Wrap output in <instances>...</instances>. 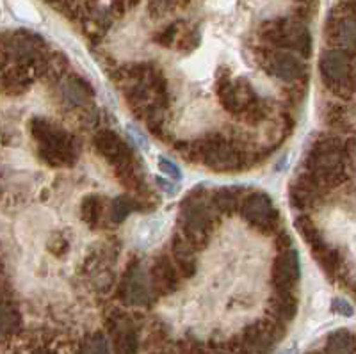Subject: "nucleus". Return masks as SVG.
Listing matches in <instances>:
<instances>
[{"label":"nucleus","instance_id":"f257e3e1","mask_svg":"<svg viewBox=\"0 0 356 354\" xmlns=\"http://www.w3.org/2000/svg\"><path fill=\"white\" fill-rule=\"evenodd\" d=\"M120 89L127 104L139 120H145L152 134H161L164 109L168 107V82L161 70L150 63L123 66L120 72Z\"/></svg>","mask_w":356,"mask_h":354},{"label":"nucleus","instance_id":"f03ea898","mask_svg":"<svg viewBox=\"0 0 356 354\" xmlns=\"http://www.w3.org/2000/svg\"><path fill=\"white\" fill-rule=\"evenodd\" d=\"M305 173L312 177L321 189H333L349 178V152L340 137L323 134L305 155Z\"/></svg>","mask_w":356,"mask_h":354},{"label":"nucleus","instance_id":"7ed1b4c3","mask_svg":"<svg viewBox=\"0 0 356 354\" xmlns=\"http://www.w3.org/2000/svg\"><path fill=\"white\" fill-rule=\"evenodd\" d=\"M218 209L212 203V193L196 186L187 193L180 205V234L195 250H205L218 225Z\"/></svg>","mask_w":356,"mask_h":354},{"label":"nucleus","instance_id":"20e7f679","mask_svg":"<svg viewBox=\"0 0 356 354\" xmlns=\"http://www.w3.org/2000/svg\"><path fill=\"white\" fill-rule=\"evenodd\" d=\"M31 134L38 143L41 161L50 168H70L77 162V143L65 129L44 118H34L31 121Z\"/></svg>","mask_w":356,"mask_h":354},{"label":"nucleus","instance_id":"39448f33","mask_svg":"<svg viewBox=\"0 0 356 354\" xmlns=\"http://www.w3.org/2000/svg\"><path fill=\"white\" fill-rule=\"evenodd\" d=\"M259 38L266 47L289 50L308 59L312 56V36L308 27L300 18H273L260 25Z\"/></svg>","mask_w":356,"mask_h":354},{"label":"nucleus","instance_id":"423d86ee","mask_svg":"<svg viewBox=\"0 0 356 354\" xmlns=\"http://www.w3.org/2000/svg\"><path fill=\"white\" fill-rule=\"evenodd\" d=\"M323 84L339 98H351L356 91V54L351 50L326 49L319 57Z\"/></svg>","mask_w":356,"mask_h":354},{"label":"nucleus","instance_id":"0eeeda50","mask_svg":"<svg viewBox=\"0 0 356 354\" xmlns=\"http://www.w3.org/2000/svg\"><path fill=\"white\" fill-rule=\"evenodd\" d=\"M218 98L221 105L234 116H243L248 123L255 125L264 118V105L257 97L251 82L244 77L230 81L228 77L218 82Z\"/></svg>","mask_w":356,"mask_h":354},{"label":"nucleus","instance_id":"6e6552de","mask_svg":"<svg viewBox=\"0 0 356 354\" xmlns=\"http://www.w3.org/2000/svg\"><path fill=\"white\" fill-rule=\"evenodd\" d=\"M196 162H202L216 173H232L244 168V153L219 134L195 143Z\"/></svg>","mask_w":356,"mask_h":354},{"label":"nucleus","instance_id":"1a4fd4ad","mask_svg":"<svg viewBox=\"0 0 356 354\" xmlns=\"http://www.w3.org/2000/svg\"><path fill=\"white\" fill-rule=\"evenodd\" d=\"M285 337V324L275 319H262L248 326L237 342L232 344L234 354H271Z\"/></svg>","mask_w":356,"mask_h":354},{"label":"nucleus","instance_id":"9d476101","mask_svg":"<svg viewBox=\"0 0 356 354\" xmlns=\"http://www.w3.org/2000/svg\"><path fill=\"white\" fill-rule=\"evenodd\" d=\"M259 65L267 72V75L275 77L278 81L294 84L307 79V65L298 54L289 50H278L266 47L259 54Z\"/></svg>","mask_w":356,"mask_h":354},{"label":"nucleus","instance_id":"9b49d317","mask_svg":"<svg viewBox=\"0 0 356 354\" xmlns=\"http://www.w3.org/2000/svg\"><path fill=\"white\" fill-rule=\"evenodd\" d=\"M241 218L257 232L264 235L275 234L280 225V214L275 207L273 198L262 191L246 194L241 205Z\"/></svg>","mask_w":356,"mask_h":354},{"label":"nucleus","instance_id":"f8f14e48","mask_svg":"<svg viewBox=\"0 0 356 354\" xmlns=\"http://www.w3.org/2000/svg\"><path fill=\"white\" fill-rule=\"evenodd\" d=\"M324 38L332 49L355 50L356 49V18L342 9H335L324 24Z\"/></svg>","mask_w":356,"mask_h":354},{"label":"nucleus","instance_id":"ddd939ff","mask_svg":"<svg viewBox=\"0 0 356 354\" xmlns=\"http://www.w3.org/2000/svg\"><path fill=\"white\" fill-rule=\"evenodd\" d=\"M93 143L98 153L107 159L116 168V171H122V169L136 164V155H134L132 148L113 130H98L95 134Z\"/></svg>","mask_w":356,"mask_h":354},{"label":"nucleus","instance_id":"4468645a","mask_svg":"<svg viewBox=\"0 0 356 354\" xmlns=\"http://www.w3.org/2000/svg\"><path fill=\"white\" fill-rule=\"evenodd\" d=\"M301 280V262L300 253L291 248V250L280 251L278 257L273 262L271 282L276 290H287L294 292L296 285Z\"/></svg>","mask_w":356,"mask_h":354},{"label":"nucleus","instance_id":"2eb2a0df","mask_svg":"<svg viewBox=\"0 0 356 354\" xmlns=\"http://www.w3.org/2000/svg\"><path fill=\"white\" fill-rule=\"evenodd\" d=\"M120 296H122L123 303L130 306H148L152 296H155L150 285V278L136 264L127 271L125 280L120 287Z\"/></svg>","mask_w":356,"mask_h":354},{"label":"nucleus","instance_id":"dca6fc26","mask_svg":"<svg viewBox=\"0 0 356 354\" xmlns=\"http://www.w3.org/2000/svg\"><path fill=\"white\" fill-rule=\"evenodd\" d=\"M148 278H150V285L155 298L157 296L173 294V292H177L178 283H180L177 266L166 255H161V257L155 258L150 267V276Z\"/></svg>","mask_w":356,"mask_h":354},{"label":"nucleus","instance_id":"f3484780","mask_svg":"<svg viewBox=\"0 0 356 354\" xmlns=\"http://www.w3.org/2000/svg\"><path fill=\"white\" fill-rule=\"evenodd\" d=\"M321 194L323 189L317 186L316 182L312 180V177L305 171H301L298 177L292 180L291 189H289V198H291V207L294 210H314L317 203L321 202Z\"/></svg>","mask_w":356,"mask_h":354},{"label":"nucleus","instance_id":"a211bd4d","mask_svg":"<svg viewBox=\"0 0 356 354\" xmlns=\"http://www.w3.org/2000/svg\"><path fill=\"white\" fill-rule=\"evenodd\" d=\"M195 251L193 244L182 234L173 235V239H171V258H173L178 273L182 274L184 278H193L196 269H198Z\"/></svg>","mask_w":356,"mask_h":354},{"label":"nucleus","instance_id":"6ab92c4d","mask_svg":"<svg viewBox=\"0 0 356 354\" xmlns=\"http://www.w3.org/2000/svg\"><path fill=\"white\" fill-rule=\"evenodd\" d=\"M111 335H113L114 354H138L139 338L129 319H114L113 326H111Z\"/></svg>","mask_w":356,"mask_h":354},{"label":"nucleus","instance_id":"aec40b11","mask_svg":"<svg viewBox=\"0 0 356 354\" xmlns=\"http://www.w3.org/2000/svg\"><path fill=\"white\" fill-rule=\"evenodd\" d=\"M296 314H298V298L294 292L276 290L273 298L269 299V317L282 324H289L294 321Z\"/></svg>","mask_w":356,"mask_h":354},{"label":"nucleus","instance_id":"412c9836","mask_svg":"<svg viewBox=\"0 0 356 354\" xmlns=\"http://www.w3.org/2000/svg\"><path fill=\"white\" fill-rule=\"evenodd\" d=\"M244 198L246 196H244V189L241 186H225L212 193V203L222 216H234L235 212L241 210Z\"/></svg>","mask_w":356,"mask_h":354},{"label":"nucleus","instance_id":"4be33fe9","mask_svg":"<svg viewBox=\"0 0 356 354\" xmlns=\"http://www.w3.org/2000/svg\"><path fill=\"white\" fill-rule=\"evenodd\" d=\"M294 228L298 230V234H300L301 239L307 242V246L310 248V251L314 255L328 246L326 242H324V239H323V235H321L319 230H317L316 223L312 221L307 214H300V216L294 219Z\"/></svg>","mask_w":356,"mask_h":354},{"label":"nucleus","instance_id":"5701e85b","mask_svg":"<svg viewBox=\"0 0 356 354\" xmlns=\"http://www.w3.org/2000/svg\"><path fill=\"white\" fill-rule=\"evenodd\" d=\"M355 335L348 330H337L330 333L326 346H324V354H355Z\"/></svg>","mask_w":356,"mask_h":354},{"label":"nucleus","instance_id":"b1692460","mask_svg":"<svg viewBox=\"0 0 356 354\" xmlns=\"http://www.w3.org/2000/svg\"><path fill=\"white\" fill-rule=\"evenodd\" d=\"M0 324H2V337H15L18 331L22 330V314L17 306L9 303L8 299L2 301V317H0Z\"/></svg>","mask_w":356,"mask_h":354},{"label":"nucleus","instance_id":"393cba45","mask_svg":"<svg viewBox=\"0 0 356 354\" xmlns=\"http://www.w3.org/2000/svg\"><path fill=\"white\" fill-rule=\"evenodd\" d=\"M104 214V200L98 194H89L82 200L81 205V216L82 221L89 226V228H97L98 223Z\"/></svg>","mask_w":356,"mask_h":354},{"label":"nucleus","instance_id":"a878e982","mask_svg":"<svg viewBox=\"0 0 356 354\" xmlns=\"http://www.w3.org/2000/svg\"><path fill=\"white\" fill-rule=\"evenodd\" d=\"M141 205L136 198L129 196V194H122V196H116L113 200V205H111V219L114 223H123L134 210H139Z\"/></svg>","mask_w":356,"mask_h":354},{"label":"nucleus","instance_id":"bb28decb","mask_svg":"<svg viewBox=\"0 0 356 354\" xmlns=\"http://www.w3.org/2000/svg\"><path fill=\"white\" fill-rule=\"evenodd\" d=\"M79 354H111V344L104 333H91L82 340Z\"/></svg>","mask_w":356,"mask_h":354},{"label":"nucleus","instance_id":"cd10ccee","mask_svg":"<svg viewBox=\"0 0 356 354\" xmlns=\"http://www.w3.org/2000/svg\"><path fill=\"white\" fill-rule=\"evenodd\" d=\"M65 95L73 104H84L86 98L93 97V89H91V86L88 82L82 81V79H73L66 86Z\"/></svg>","mask_w":356,"mask_h":354},{"label":"nucleus","instance_id":"c85d7f7f","mask_svg":"<svg viewBox=\"0 0 356 354\" xmlns=\"http://www.w3.org/2000/svg\"><path fill=\"white\" fill-rule=\"evenodd\" d=\"M189 4V0H150L148 11L154 18H161L168 13H173L177 9H182Z\"/></svg>","mask_w":356,"mask_h":354},{"label":"nucleus","instance_id":"c756f323","mask_svg":"<svg viewBox=\"0 0 356 354\" xmlns=\"http://www.w3.org/2000/svg\"><path fill=\"white\" fill-rule=\"evenodd\" d=\"M182 22H175V24L168 25L166 29H162L161 33L155 36V41H157L161 47H171L173 43H177L178 38H180V33H182Z\"/></svg>","mask_w":356,"mask_h":354},{"label":"nucleus","instance_id":"7c9ffc66","mask_svg":"<svg viewBox=\"0 0 356 354\" xmlns=\"http://www.w3.org/2000/svg\"><path fill=\"white\" fill-rule=\"evenodd\" d=\"M178 49L182 52H193L200 45V33L196 29H182L180 38H178Z\"/></svg>","mask_w":356,"mask_h":354},{"label":"nucleus","instance_id":"2f4dec72","mask_svg":"<svg viewBox=\"0 0 356 354\" xmlns=\"http://www.w3.org/2000/svg\"><path fill=\"white\" fill-rule=\"evenodd\" d=\"M139 4V0H111V13L114 17H123L129 9H134Z\"/></svg>","mask_w":356,"mask_h":354},{"label":"nucleus","instance_id":"473e14b6","mask_svg":"<svg viewBox=\"0 0 356 354\" xmlns=\"http://www.w3.org/2000/svg\"><path fill=\"white\" fill-rule=\"evenodd\" d=\"M159 169H161V173L168 175V177L173 178V180H180V178H182L180 168L166 157H161V161H159Z\"/></svg>","mask_w":356,"mask_h":354},{"label":"nucleus","instance_id":"72a5a7b5","mask_svg":"<svg viewBox=\"0 0 356 354\" xmlns=\"http://www.w3.org/2000/svg\"><path fill=\"white\" fill-rule=\"evenodd\" d=\"M332 310L335 312V314L344 315V317H351V315L355 314V308H353L348 301H344V299H333Z\"/></svg>","mask_w":356,"mask_h":354},{"label":"nucleus","instance_id":"f704fd0d","mask_svg":"<svg viewBox=\"0 0 356 354\" xmlns=\"http://www.w3.org/2000/svg\"><path fill=\"white\" fill-rule=\"evenodd\" d=\"M157 184L159 186L162 187V189L166 191L168 194H170V196H173V194H177V187L173 186V184H170V182H166V180H162V178H157Z\"/></svg>","mask_w":356,"mask_h":354},{"label":"nucleus","instance_id":"c9c22d12","mask_svg":"<svg viewBox=\"0 0 356 354\" xmlns=\"http://www.w3.org/2000/svg\"><path fill=\"white\" fill-rule=\"evenodd\" d=\"M282 354H296V351L294 349H287V351H284Z\"/></svg>","mask_w":356,"mask_h":354},{"label":"nucleus","instance_id":"e433bc0d","mask_svg":"<svg viewBox=\"0 0 356 354\" xmlns=\"http://www.w3.org/2000/svg\"><path fill=\"white\" fill-rule=\"evenodd\" d=\"M186 354H196V353H195V351H193V353H186ZM198 354H200V353H198Z\"/></svg>","mask_w":356,"mask_h":354},{"label":"nucleus","instance_id":"4c0bfd02","mask_svg":"<svg viewBox=\"0 0 356 354\" xmlns=\"http://www.w3.org/2000/svg\"><path fill=\"white\" fill-rule=\"evenodd\" d=\"M212 354H227V353H212Z\"/></svg>","mask_w":356,"mask_h":354}]
</instances>
